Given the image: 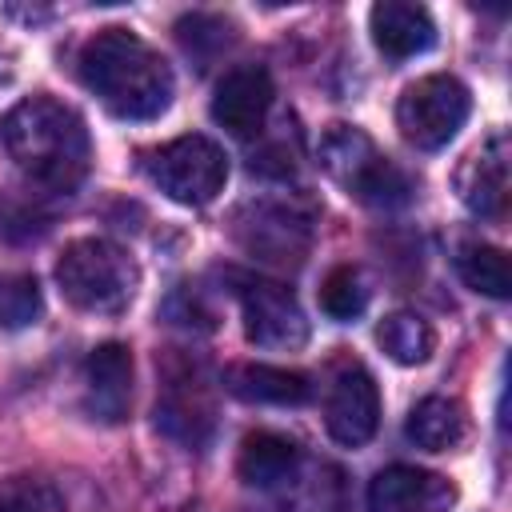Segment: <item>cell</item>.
<instances>
[{
	"label": "cell",
	"instance_id": "10",
	"mask_svg": "<svg viewBox=\"0 0 512 512\" xmlns=\"http://www.w3.org/2000/svg\"><path fill=\"white\" fill-rule=\"evenodd\" d=\"M452 504H456L452 480L412 464H392L376 472L368 484V512H448Z\"/></svg>",
	"mask_w": 512,
	"mask_h": 512
},
{
	"label": "cell",
	"instance_id": "6",
	"mask_svg": "<svg viewBox=\"0 0 512 512\" xmlns=\"http://www.w3.org/2000/svg\"><path fill=\"white\" fill-rule=\"evenodd\" d=\"M472 112V96L456 76H420L416 84H408L396 100V128L400 136L420 148V152H436L444 148L468 120Z\"/></svg>",
	"mask_w": 512,
	"mask_h": 512
},
{
	"label": "cell",
	"instance_id": "8",
	"mask_svg": "<svg viewBox=\"0 0 512 512\" xmlns=\"http://www.w3.org/2000/svg\"><path fill=\"white\" fill-rule=\"evenodd\" d=\"M380 424V388L372 380L368 368L360 364H344L336 368L328 396H324V428L336 444L344 448H360L376 436Z\"/></svg>",
	"mask_w": 512,
	"mask_h": 512
},
{
	"label": "cell",
	"instance_id": "11",
	"mask_svg": "<svg viewBox=\"0 0 512 512\" xmlns=\"http://www.w3.org/2000/svg\"><path fill=\"white\" fill-rule=\"evenodd\" d=\"M132 404V352L116 340L100 344L84 360V408L92 420L120 424Z\"/></svg>",
	"mask_w": 512,
	"mask_h": 512
},
{
	"label": "cell",
	"instance_id": "18",
	"mask_svg": "<svg viewBox=\"0 0 512 512\" xmlns=\"http://www.w3.org/2000/svg\"><path fill=\"white\" fill-rule=\"evenodd\" d=\"M244 244L260 252V260L288 264V260H300V252L308 248V228L284 208H260L244 232Z\"/></svg>",
	"mask_w": 512,
	"mask_h": 512
},
{
	"label": "cell",
	"instance_id": "14",
	"mask_svg": "<svg viewBox=\"0 0 512 512\" xmlns=\"http://www.w3.org/2000/svg\"><path fill=\"white\" fill-rule=\"evenodd\" d=\"M304 464V452L296 448V440L280 436V432H252L240 444V480L252 488H280L292 480V472Z\"/></svg>",
	"mask_w": 512,
	"mask_h": 512
},
{
	"label": "cell",
	"instance_id": "1",
	"mask_svg": "<svg viewBox=\"0 0 512 512\" xmlns=\"http://www.w3.org/2000/svg\"><path fill=\"white\" fill-rule=\"evenodd\" d=\"M0 148L20 180L40 192H72L92 164V140L80 112L44 92L0 116Z\"/></svg>",
	"mask_w": 512,
	"mask_h": 512
},
{
	"label": "cell",
	"instance_id": "5",
	"mask_svg": "<svg viewBox=\"0 0 512 512\" xmlns=\"http://www.w3.org/2000/svg\"><path fill=\"white\" fill-rule=\"evenodd\" d=\"M324 164L328 172L348 188V196H356L360 204H372V208H400L408 204L412 196V184L408 176L376 152V144L360 132V128H348V124H336L328 136H324Z\"/></svg>",
	"mask_w": 512,
	"mask_h": 512
},
{
	"label": "cell",
	"instance_id": "17",
	"mask_svg": "<svg viewBox=\"0 0 512 512\" xmlns=\"http://www.w3.org/2000/svg\"><path fill=\"white\" fill-rule=\"evenodd\" d=\"M284 488V512H348L344 472L332 464H300Z\"/></svg>",
	"mask_w": 512,
	"mask_h": 512
},
{
	"label": "cell",
	"instance_id": "21",
	"mask_svg": "<svg viewBox=\"0 0 512 512\" xmlns=\"http://www.w3.org/2000/svg\"><path fill=\"white\" fill-rule=\"evenodd\" d=\"M156 420H160L172 436L196 444V440H200V428H204V432L212 428V408L200 400V388H172V392L164 396V404L156 408Z\"/></svg>",
	"mask_w": 512,
	"mask_h": 512
},
{
	"label": "cell",
	"instance_id": "2",
	"mask_svg": "<svg viewBox=\"0 0 512 512\" xmlns=\"http://www.w3.org/2000/svg\"><path fill=\"white\" fill-rule=\"evenodd\" d=\"M80 76L120 120H156L168 112L176 92L168 60L128 28L96 32L80 52Z\"/></svg>",
	"mask_w": 512,
	"mask_h": 512
},
{
	"label": "cell",
	"instance_id": "9",
	"mask_svg": "<svg viewBox=\"0 0 512 512\" xmlns=\"http://www.w3.org/2000/svg\"><path fill=\"white\" fill-rule=\"evenodd\" d=\"M272 100H276V88H272L268 68H260V64H240V68H232V72L216 84L212 120H216L224 132L248 140V136H256V132L264 128Z\"/></svg>",
	"mask_w": 512,
	"mask_h": 512
},
{
	"label": "cell",
	"instance_id": "12",
	"mask_svg": "<svg viewBox=\"0 0 512 512\" xmlns=\"http://www.w3.org/2000/svg\"><path fill=\"white\" fill-rule=\"evenodd\" d=\"M368 24H372L376 48L388 60H408V56H420L436 44V24H432L428 8H420V4L384 0V4L372 8Z\"/></svg>",
	"mask_w": 512,
	"mask_h": 512
},
{
	"label": "cell",
	"instance_id": "23",
	"mask_svg": "<svg viewBox=\"0 0 512 512\" xmlns=\"http://www.w3.org/2000/svg\"><path fill=\"white\" fill-rule=\"evenodd\" d=\"M0 512H64V500L52 480L32 472L0 476Z\"/></svg>",
	"mask_w": 512,
	"mask_h": 512
},
{
	"label": "cell",
	"instance_id": "19",
	"mask_svg": "<svg viewBox=\"0 0 512 512\" xmlns=\"http://www.w3.org/2000/svg\"><path fill=\"white\" fill-rule=\"evenodd\" d=\"M376 340L404 368L424 364L432 356V348H436V332H432V324L420 312H392V316H384L380 328H376Z\"/></svg>",
	"mask_w": 512,
	"mask_h": 512
},
{
	"label": "cell",
	"instance_id": "20",
	"mask_svg": "<svg viewBox=\"0 0 512 512\" xmlns=\"http://www.w3.org/2000/svg\"><path fill=\"white\" fill-rule=\"evenodd\" d=\"M456 268H460V280L480 296L504 300L512 292V268H508L504 248L496 244H464L456 256Z\"/></svg>",
	"mask_w": 512,
	"mask_h": 512
},
{
	"label": "cell",
	"instance_id": "24",
	"mask_svg": "<svg viewBox=\"0 0 512 512\" xmlns=\"http://www.w3.org/2000/svg\"><path fill=\"white\" fill-rule=\"evenodd\" d=\"M320 308L332 320H356L368 308V284L356 268H332L320 288Z\"/></svg>",
	"mask_w": 512,
	"mask_h": 512
},
{
	"label": "cell",
	"instance_id": "13",
	"mask_svg": "<svg viewBox=\"0 0 512 512\" xmlns=\"http://www.w3.org/2000/svg\"><path fill=\"white\" fill-rule=\"evenodd\" d=\"M460 200L476 212V216H500L504 200H508V152H504V136H492L488 144H480L460 176H456Z\"/></svg>",
	"mask_w": 512,
	"mask_h": 512
},
{
	"label": "cell",
	"instance_id": "15",
	"mask_svg": "<svg viewBox=\"0 0 512 512\" xmlns=\"http://www.w3.org/2000/svg\"><path fill=\"white\" fill-rule=\"evenodd\" d=\"M228 392L248 404H276V408H296L312 396L308 376L280 364H236L228 372Z\"/></svg>",
	"mask_w": 512,
	"mask_h": 512
},
{
	"label": "cell",
	"instance_id": "22",
	"mask_svg": "<svg viewBox=\"0 0 512 512\" xmlns=\"http://www.w3.org/2000/svg\"><path fill=\"white\" fill-rule=\"evenodd\" d=\"M40 312H44V296H40L36 276H28V272L0 276V328L4 332H20V328L36 324Z\"/></svg>",
	"mask_w": 512,
	"mask_h": 512
},
{
	"label": "cell",
	"instance_id": "16",
	"mask_svg": "<svg viewBox=\"0 0 512 512\" xmlns=\"http://www.w3.org/2000/svg\"><path fill=\"white\" fill-rule=\"evenodd\" d=\"M404 436L424 452H452L468 440V412L452 396H424L408 412Z\"/></svg>",
	"mask_w": 512,
	"mask_h": 512
},
{
	"label": "cell",
	"instance_id": "4",
	"mask_svg": "<svg viewBox=\"0 0 512 512\" xmlns=\"http://www.w3.org/2000/svg\"><path fill=\"white\" fill-rule=\"evenodd\" d=\"M144 172L168 200L204 208L228 184V156L208 136H176L144 156Z\"/></svg>",
	"mask_w": 512,
	"mask_h": 512
},
{
	"label": "cell",
	"instance_id": "7",
	"mask_svg": "<svg viewBox=\"0 0 512 512\" xmlns=\"http://www.w3.org/2000/svg\"><path fill=\"white\" fill-rule=\"evenodd\" d=\"M240 312H244V336L256 348L296 352L308 340V320L300 300L276 280H244Z\"/></svg>",
	"mask_w": 512,
	"mask_h": 512
},
{
	"label": "cell",
	"instance_id": "3",
	"mask_svg": "<svg viewBox=\"0 0 512 512\" xmlns=\"http://www.w3.org/2000/svg\"><path fill=\"white\" fill-rule=\"evenodd\" d=\"M56 284L72 308L92 316H120L136 296L140 268L120 244L104 236H84L72 240L56 260Z\"/></svg>",
	"mask_w": 512,
	"mask_h": 512
}]
</instances>
